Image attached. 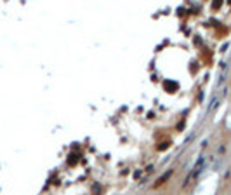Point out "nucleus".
Here are the masks:
<instances>
[{
  "mask_svg": "<svg viewBox=\"0 0 231 195\" xmlns=\"http://www.w3.org/2000/svg\"><path fill=\"white\" fill-rule=\"evenodd\" d=\"M170 174H172V171H168V172H165L164 176H162V178H158V180L155 181V188H158V186H162V185H165V181L168 180V178H170Z\"/></svg>",
  "mask_w": 231,
  "mask_h": 195,
  "instance_id": "1",
  "label": "nucleus"
},
{
  "mask_svg": "<svg viewBox=\"0 0 231 195\" xmlns=\"http://www.w3.org/2000/svg\"><path fill=\"white\" fill-rule=\"evenodd\" d=\"M176 89H177V84H176V82H170V80H167V82H165V91H168V93H174Z\"/></svg>",
  "mask_w": 231,
  "mask_h": 195,
  "instance_id": "2",
  "label": "nucleus"
},
{
  "mask_svg": "<svg viewBox=\"0 0 231 195\" xmlns=\"http://www.w3.org/2000/svg\"><path fill=\"white\" fill-rule=\"evenodd\" d=\"M75 160H77V155H75V153H71V157L68 159V162H70V164H75Z\"/></svg>",
  "mask_w": 231,
  "mask_h": 195,
  "instance_id": "3",
  "label": "nucleus"
}]
</instances>
